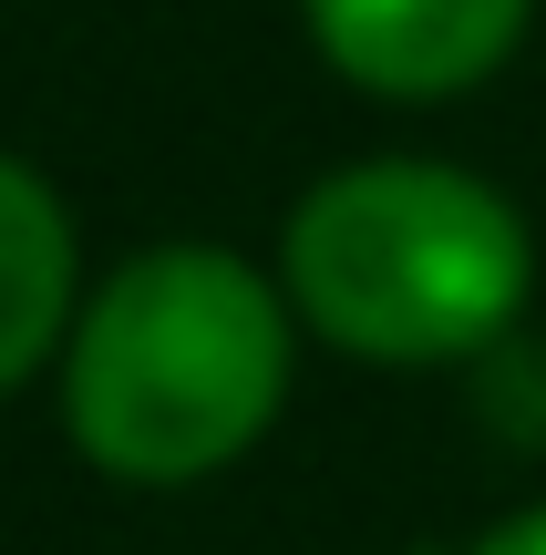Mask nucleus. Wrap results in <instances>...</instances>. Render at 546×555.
<instances>
[{
    "mask_svg": "<svg viewBox=\"0 0 546 555\" xmlns=\"http://www.w3.org/2000/svg\"><path fill=\"white\" fill-rule=\"evenodd\" d=\"M289 288L238 247L124 258L62 339V422L82 463L144 494L227 474L289 401Z\"/></svg>",
    "mask_w": 546,
    "mask_h": 555,
    "instance_id": "1",
    "label": "nucleus"
},
{
    "mask_svg": "<svg viewBox=\"0 0 546 555\" xmlns=\"http://www.w3.org/2000/svg\"><path fill=\"white\" fill-rule=\"evenodd\" d=\"M320 62L371 103H454L506 73L536 0H300Z\"/></svg>",
    "mask_w": 546,
    "mask_h": 555,
    "instance_id": "3",
    "label": "nucleus"
},
{
    "mask_svg": "<svg viewBox=\"0 0 546 555\" xmlns=\"http://www.w3.org/2000/svg\"><path fill=\"white\" fill-rule=\"evenodd\" d=\"M465 555H546V504H526V515H506V525H485Z\"/></svg>",
    "mask_w": 546,
    "mask_h": 555,
    "instance_id": "5",
    "label": "nucleus"
},
{
    "mask_svg": "<svg viewBox=\"0 0 546 555\" xmlns=\"http://www.w3.org/2000/svg\"><path fill=\"white\" fill-rule=\"evenodd\" d=\"M279 288L300 330L382 371L485 360L526 319L536 237L506 185L444 155H361L279 227Z\"/></svg>",
    "mask_w": 546,
    "mask_h": 555,
    "instance_id": "2",
    "label": "nucleus"
},
{
    "mask_svg": "<svg viewBox=\"0 0 546 555\" xmlns=\"http://www.w3.org/2000/svg\"><path fill=\"white\" fill-rule=\"evenodd\" d=\"M73 217L21 155H0V401L73 339Z\"/></svg>",
    "mask_w": 546,
    "mask_h": 555,
    "instance_id": "4",
    "label": "nucleus"
}]
</instances>
